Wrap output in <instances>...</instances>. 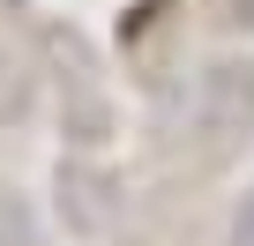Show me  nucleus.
<instances>
[{"label": "nucleus", "mask_w": 254, "mask_h": 246, "mask_svg": "<svg viewBox=\"0 0 254 246\" xmlns=\"http://www.w3.org/2000/svg\"><path fill=\"white\" fill-rule=\"evenodd\" d=\"M194 119H202V135L209 142H239L254 127V67L247 60H217L194 90Z\"/></svg>", "instance_id": "f257e3e1"}, {"label": "nucleus", "mask_w": 254, "mask_h": 246, "mask_svg": "<svg viewBox=\"0 0 254 246\" xmlns=\"http://www.w3.org/2000/svg\"><path fill=\"white\" fill-rule=\"evenodd\" d=\"M60 209H67V224L75 231H112V216H120V201H112V179L105 172H60Z\"/></svg>", "instance_id": "f03ea898"}, {"label": "nucleus", "mask_w": 254, "mask_h": 246, "mask_svg": "<svg viewBox=\"0 0 254 246\" xmlns=\"http://www.w3.org/2000/svg\"><path fill=\"white\" fill-rule=\"evenodd\" d=\"M23 104H30V67L15 52H0V119H15Z\"/></svg>", "instance_id": "7ed1b4c3"}, {"label": "nucleus", "mask_w": 254, "mask_h": 246, "mask_svg": "<svg viewBox=\"0 0 254 246\" xmlns=\"http://www.w3.org/2000/svg\"><path fill=\"white\" fill-rule=\"evenodd\" d=\"M0 246H38V224L15 194H0Z\"/></svg>", "instance_id": "20e7f679"}, {"label": "nucleus", "mask_w": 254, "mask_h": 246, "mask_svg": "<svg viewBox=\"0 0 254 246\" xmlns=\"http://www.w3.org/2000/svg\"><path fill=\"white\" fill-rule=\"evenodd\" d=\"M232 246H254V194H247L239 216H232Z\"/></svg>", "instance_id": "39448f33"}]
</instances>
